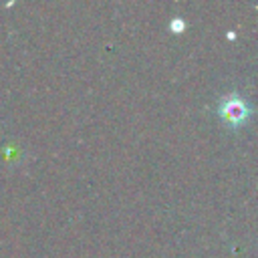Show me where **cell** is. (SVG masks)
<instances>
[{
	"label": "cell",
	"instance_id": "obj_1",
	"mask_svg": "<svg viewBox=\"0 0 258 258\" xmlns=\"http://www.w3.org/2000/svg\"><path fill=\"white\" fill-rule=\"evenodd\" d=\"M220 117L230 125H242L250 117V105L240 95H228L220 101Z\"/></svg>",
	"mask_w": 258,
	"mask_h": 258
},
{
	"label": "cell",
	"instance_id": "obj_2",
	"mask_svg": "<svg viewBox=\"0 0 258 258\" xmlns=\"http://www.w3.org/2000/svg\"><path fill=\"white\" fill-rule=\"evenodd\" d=\"M183 24H181V20H173V28H181Z\"/></svg>",
	"mask_w": 258,
	"mask_h": 258
}]
</instances>
